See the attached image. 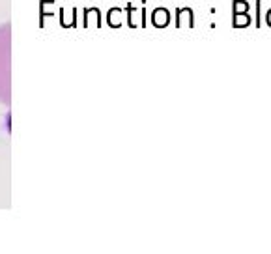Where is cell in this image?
<instances>
[{
	"instance_id": "cell-3",
	"label": "cell",
	"mask_w": 271,
	"mask_h": 254,
	"mask_svg": "<svg viewBox=\"0 0 271 254\" xmlns=\"http://www.w3.org/2000/svg\"><path fill=\"white\" fill-rule=\"evenodd\" d=\"M232 8H234V13H247L249 8H251V4H249L247 0H234Z\"/></svg>"
},
{
	"instance_id": "cell-2",
	"label": "cell",
	"mask_w": 271,
	"mask_h": 254,
	"mask_svg": "<svg viewBox=\"0 0 271 254\" xmlns=\"http://www.w3.org/2000/svg\"><path fill=\"white\" fill-rule=\"evenodd\" d=\"M252 23L251 15L249 12L247 13H234V21H232V25L234 28H245V26H249Z\"/></svg>"
},
{
	"instance_id": "cell-1",
	"label": "cell",
	"mask_w": 271,
	"mask_h": 254,
	"mask_svg": "<svg viewBox=\"0 0 271 254\" xmlns=\"http://www.w3.org/2000/svg\"><path fill=\"white\" fill-rule=\"evenodd\" d=\"M0 103H12V25H0Z\"/></svg>"
},
{
	"instance_id": "cell-5",
	"label": "cell",
	"mask_w": 271,
	"mask_h": 254,
	"mask_svg": "<svg viewBox=\"0 0 271 254\" xmlns=\"http://www.w3.org/2000/svg\"><path fill=\"white\" fill-rule=\"evenodd\" d=\"M155 23H157L159 26L166 25V23H168V12H166V10H155Z\"/></svg>"
},
{
	"instance_id": "cell-4",
	"label": "cell",
	"mask_w": 271,
	"mask_h": 254,
	"mask_svg": "<svg viewBox=\"0 0 271 254\" xmlns=\"http://www.w3.org/2000/svg\"><path fill=\"white\" fill-rule=\"evenodd\" d=\"M254 8H256V13H254V26L260 28V26H262V0H254Z\"/></svg>"
},
{
	"instance_id": "cell-6",
	"label": "cell",
	"mask_w": 271,
	"mask_h": 254,
	"mask_svg": "<svg viewBox=\"0 0 271 254\" xmlns=\"http://www.w3.org/2000/svg\"><path fill=\"white\" fill-rule=\"evenodd\" d=\"M265 23H267V26H271V8L267 10V13H265Z\"/></svg>"
}]
</instances>
